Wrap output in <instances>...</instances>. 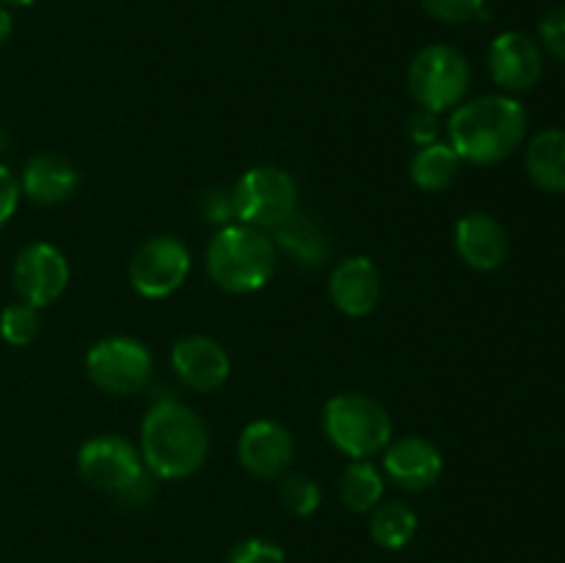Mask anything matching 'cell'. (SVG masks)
<instances>
[{
  "instance_id": "obj_1",
  "label": "cell",
  "mask_w": 565,
  "mask_h": 563,
  "mask_svg": "<svg viewBox=\"0 0 565 563\" xmlns=\"http://www.w3.org/2000/svg\"><path fill=\"white\" fill-rule=\"evenodd\" d=\"M527 136V110L508 94H483L461 103L450 116L447 138L456 155L475 166L511 158Z\"/></svg>"
},
{
  "instance_id": "obj_2",
  "label": "cell",
  "mask_w": 565,
  "mask_h": 563,
  "mask_svg": "<svg viewBox=\"0 0 565 563\" xmlns=\"http://www.w3.org/2000/svg\"><path fill=\"white\" fill-rule=\"evenodd\" d=\"M210 453V431L191 406L158 401L141 423L143 467L160 480H182L196 472Z\"/></svg>"
},
{
  "instance_id": "obj_3",
  "label": "cell",
  "mask_w": 565,
  "mask_h": 563,
  "mask_svg": "<svg viewBox=\"0 0 565 563\" xmlns=\"http://www.w3.org/2000/svg\"><path fill=\"white\" fill-rule=\"evenodd\" d=\"M207 274L221 290L254 293L270 282L276 270V243L248 224L221 226L207 246Z\"/></svg>"
},
{
  "instance_id": "obj_4",
  "label": "cell",
  "mask_w": 565,
  "mask_h": 563,
  "mask_svg": "<svg viewBox=\"0 0 565 563\" xmlns=\"http://www.w3.org/2000/svg\"><path fill=\"white\" fill-rule=\"evenodd\" d=\"M323 428L331 445L348 458H370L392 442V417L379 401L359 392L334 395L323 408Z\"/></svg>"
},
{
  "instance_id": "obj_5",
  "label": "cell",
  "mask_w": 565,
  "mask_h": 563,
  "mask_svg": "<svg viewBox=\"0 0 565 563\" xmlns=\"http://www.w3.org/2000/svg\"><path fill=\"white\" fill-rule=\"evenodd\" d=\"M77 472L88 486L121 500L141 502L149 491L141 453L116 434L88 439L77 453Z\"/></svg>"
},
{
  "instance_id": "obj_6",
  "label": "cell",
  "mask_w": 565,
  "mask_h": 563,
  "mask_svg": "<svg viewBox=\"0 0 565 563\" xmlns=\"http://www.w3.org/2000/svg\"><path fill=\"white\" fill-rule=\"evenodd\" d=\"M472 86V66L450 44H428L408 64V92L423 110L441 114L463 103Z\"/></svg>"
},
{
  "instance_id": "obj_7",
  "label": "cell",
  "mask_w": 565,
  "mask_h": 563,
  "mask_svg": "<svg viewBox=\"0 0 565 563\" xmlns=\"http://www.w3.org/2000/svg\"><path fill=\"white\" fill-rule=\"evenodd\" d=\"M237 224L276 230L285 224L298 204V188L287 171L276 166H254L232 188Z\"/></svg>"
},
{
  "instance_id": "obj_8",
  "label": "cell",
  "mask_w": 565,
  "mask_h": 563,
  "mask_svg": "<svg viewBox=\"0 0 565 563\" xmlns=\"http://www.w3.org/2000/svg\"><path fill=\"white\" fill-rule=\"evenodd\" d=\"M86 373L103 392L136 395L152 379V353L136 337H105L88 348Z\"/></svg>"
},
{
  "instance_id": "obj_9",
  "label": "cell",
  "mask_w": 565,
  "mask_h": 563,
  "mask_svg": "<svg viewBox=\"0 0 565 563\" xmlns=\"http://www.w3.org/2000/svg\"><path fill=\"white\" fill-rule=\"evenodd\" d=\"M130 285L143 298H166L185 285L191 252L174 235H154L136 248L130 259Z\"/></svg>"
},
{
  "instance_id": "obj_10",
  "label": "cell",
  "mask_w": 565,
  "mask_h": 563,
  "mask_svg": "<svg viewBox=\"0 0 565 563\" xmlns=\"http://www.w3.org/2000/svg\"><path fill=\"white\" fill-rule=\"evenodd\" d=\"M70 285V263L53 243H31L14 259V290L20 301L42 309Z\"/></svg>"
},
{
  "instance_id": "obj_11",
  "label": "cell",
  "mask_w": 565,
  "mask_h": 563,
  "mask_svg": "<svg viewBox=\"0 0 565 563\" xmlns=\"http://www.w3.org/2000/svg\"><path fill=\"white\" fill-rule=\"evenodd\" d=\"M489 72L502 92H527L544 75L541 44L522 31L500 33L489 47Z\"/></svg>"
},
{
  "instance_id": "obj_12",
  "label": "cell",
  "mask_w": 565,
  "mask_h": 563,
  "mask_svg": "<svg viewBox=\"0 0 565 563\" xmlns=\"http://www.w3.org/2000/svg\"><path fill=\"white\" fill-rule=\"evenodd\" d=\"M292 453H296V445H292L290 431L276 419H254L237 439L241 464L246 467V472L263 480L281 478L290 467Z\"/></svg>"
},
{
  "instance_id": "obj_13",
  "label": "cell",
  "mask_w": 565,
  "mask_h": 563,
  "mask_svg": "<svg viewBox=\"0 0 565 563\" xmlns=\"http://www.w3.org/2000/svg\"><path fill=\"white\" fill-rule=\"evenodd\" d=\"M171 368L177 379L196 392H215L230 379V353L218 340L204 334L182 337L171 348Z\"/></svg>"
},
{
  "instance_id": "obj_14",
  "label": "cell",
  "mask_w": 565,
  "mask_h": 563,
  "mask_svg": "<svg viewBox=\"0 0 565 563\" xmlns=\"http://www.w3.org/2000/svg\"><path fill=\"white\" fill-rule=\"evenodd\" d=\"M384 469L392 484L406 491H425L439 484L445 458L441 450L425 436H403L386 445Z\"/></svg>"
},
{
  "instance_id": "obj_15",
  "label": "cell",
  "mask_w": 565,
  "mask_h": 563,
  "mask_svg": "<svg viewBox=\"0 0 565 563\" xmlns=\"http://www.w3.org/2000/svg\"><path fill=\"white\" fill-rule=\"evenodd\" d=\"M334 307L348 318H364L381 298V274L370 257H348L334 268L329 279Z\"/></svg>"
},
{
  "instance_id": "obj_16",
  "label": "cell",
  "mask_w": 565,
  "mask_h": 563,
  "mask_svg": "<svg viewBox=\"0 0 565 563\" xmlns=\"http://www.w3.org/2000/svg\"><path fill=\"white\" fill-rule=\"evenodd\" d=\"M508 232L494 215L489 213H467L456 224V252L469 268L494 270L508 257Z\"/></svg>"
},
{
  "instance_id": "obj_17",
  "label": "cell",
  "mask_w": 565,
  "mask_h": 563,
  "mask_svg": "<svg viewBox=\"0 0 565 563\" xmlns=\"http://www.w3.org/2000/svg\"><path fill=\"white\" fill-rule=\"evenodd\" d=\"M77 182H81V174H77L75 166L70 163L61 155H33L25 163L20 177V191L25 193L31 202L36 204H61L77 191Z\"/></svg>"
},
{
  "instance_id": "obj_18",
  "label": "cell",
  "mask_w": 565,
  "mask_h": 563,
  "mask_svg": "<svg viewBox=\"0 0 565 563\" xmlns=\"http://www.w3.org/2000/svg\"><path fill=\"white\" fill-rule=\"evenodd\" d=\"M524 169L541 191L565 193V130L546 127L535 132L524 149Z\"/></svg>"
},
{
  "instance_id": "obj_19",
  "label": "cell",
  "mask_w": 565,
  "mask_h": 563,
  "mask_svg": "<svg viewBox=\"0 0 565 563\" xmlns=\"http://www.w3.org/2000/svg\"><path fill=\"white\" fill-rule=\"evenodd\" d=\"M461 163L450 144H425L412 160V180L423 191H447L461 177Z\"/></svg>"
},
{
  "instance_id": "obj_20",
  "label": "cell",
  "mask_w": 565,
  "mask_h": 563,
  "mask_svg": "<svg viewBox=\"0 0 565 563\" xmlns=\"http://www.w3.org/2000/svg\"><path fill=\"white\" fill-rule=\"evenodd\" d=\"M276 243L309 268L329 257V241H326L323 230L303 213H292L285 224L276 226Z\"/></svg>"
},
{
  "instance_id": "obj_21",
  "label": "cell",
  "mask_w": 565,
  "mask_h": 563,
  "mask_svg": "<svg viewBox=\"0 0 565 563\" xmlns=\"http://www.w3.org/2000/svg\"><path fill=\"white\" fill-rule=\"evenodd\" d=\"M417 513L408 502H379L370 517V535L384 550H403L417 533Z\"/></svg>"
},
{
  "instance_id": "obj_22",
  "label": "cell",
  "mask_w": 565,
  "mask_h": 563,
  "mask_svg": "<svg viewBox=\"0 0 565 563\" xmlns=\"http://www.w3.org/2000/svg\"><path fill=\"white\" fill-rule=\"evenodd\" d=\"M340 497L353 513H370L384 497V478L367 458H359V461L348 464V469L342 472Z\"/></svg>"
},
{
  "instance_id": "obj_23",
  "label": "cell",
  "mask_w": 565,
  "mask_h": 563,
  "mask_svg": "<svg viewBox=\"0 0 565 563\" xmlns=\"http://www.w3.org/2000/svg\"><path fill=\"white\" fill-rule=\"evenodd\" d=\"M39 334V309L31 304L20 301L11 304L0 312V337H3L9 346L25 348L36 340Z\"/></svg>"
},
{
  "instance_id": "obj_24",
  "label": "cell",
  "mask_w": 565,
  "mask_h": 563,
  "mask_svg": "<svg viewBox=\"0 0 565 563\" xmlns=\"http://www.w3.org/2000/svg\"><path fill=\"white\" fill-rule=\"evenodd\" d=\"M279 497L296 517H312L320 508V486L307 475H281Z\"/></svg>"
},
{
  "instance_id": "obj_25",
  "label": "cell",
  "mask_w": 565,
  "mask_h": 563,
  "mask_svg": "<svg viewBox=\"0 0 565 563\" xmlns=\"http://www.w3.org/2000/svg\"><path fill=\"white\" fill-rule=\"evenodd\" d=\"M425 11L447 25H463L483 14L486 0H423Z\"/></svg>"
},
{
  "instance_id": "obj_26",
  "label": "cell",
  "mask_w": 565,
  "mask_h": 563,
  "mask_svg": "<svg viewBox=\"0 0 565 563\" xmlns=\"http://www.w3.org/2000/svg\"><path fill=\"white\" fill-rule=\"evenodd\" d=\"M230 563H287L285 550L268 539H246L232 546Z\"/></svg>"
},
{
  "instance_id": "obj_27",
  "label": "cell",
  "mask_w": 565,
  "mask_h": 563,
  "mask_svg": "<svg viewBox=\"0 0 565 563\" xmlns=\"http://www.w3.org/2000/svg\"><path fill=\"white\" fill-rule=\"evenodd\" d=\"M539 39L546 53L565 61V6H557L541 20Z\"/></svg>"
},
{
  "instance_id": "obj_28",
  "label": "cell",
  "mask_w": 565,
  "mask_h": 563,
  "mask_svg": "<svg viewBox=\"0 0 565 563\" xmlns=\"http://www.w3.org/2000/svg\"><path fill=\"white\" fill-rule=\"evenodd\" d=\"M202 213L210 224L230 226L237 221L235 199H232V191H207L202 199Z\"/></svg>"
},
{
  "instance_id": "obj_29",
  "label": "cell",
  "mask_w": 565,
  "mask_h": 563,
  "mask_svg": "<svg viewBox=\"0 0 565 563\" xmlns=\"http://www.w3.org/2000/svg\"><path fill=\"white\" fill-rule=\"evenodd\" d=\"M20 182L17 177L0 163V226L17 213V204H20Z\"/></svg>"
},
{
  "instance_id": "obj_30",
  "label": "cell",
  "mask_w": 565,
  "mask_h": 563,
  "mask_svg": "<svg viewBox=\"0 0 565 563\" xmlns=\"http://www.w3.org/2000/svg\"><path fill=\"white\" fill-rule=\"evenodd\" d=\"M434 116L436 114H430V110H423L419 116H414L412 127H423V130H412L414 141H419V144H434L436 141V130H434L436 119H434Z\"/></svg>"
},
{
  "instance_id": "obj_31",
  "label": "cell",
  "mask_w": 565,
  "mask_h": 563,
  "mask_svg": "<svg viewBox=\"0 0 565 563\" xmlns=\"http://www.w3.org/2000/svg\"><path fill=\"white\" fill-rule=\"evenodd\" d=\"M11 31H14V20H11V11L0 3V47L9 42Z\"/></svg>"
},
{
  "instance_id": "obj_32",
  "label": "cell",
  "mask_w": 565,
  "mask_h": 563,
  "mask_svg": "<svg viewBox=\"0 0 565 563\" xmlns=\"http://www.w3.org/2000/svg\"><path fill=\"white\" fill-rule=\"evenodd\" d=\"M0 3H3L6 9H9V6H17V9H25V6H33V3H36V0H0Z\"/></svg>"
},
{
  "instance_id": "obj_33",
  "label": "cell",
  "mask_w": 565,
  "mask_h": 563,
  "mask_svg": "<svg viewBox=\"0 0 565 563\" xmlns=\"http://www.w3.org/2000/svg\"><path fill=\"white\" fill-rule=\"evenodd\" d=\"M3 144H6V138H3V132H0V149H3Z\"/></svg>"
}]
</instances>
